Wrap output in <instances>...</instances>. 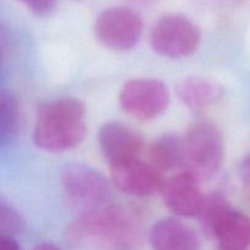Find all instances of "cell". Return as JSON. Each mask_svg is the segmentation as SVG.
Segmentation results:
<instances>
[{"instance_id":"obj_1","label":"cell","mask_w":250,"mask_h":250,"mask_svg":"<svg viewBox=\"0 0 250 250\" xmlns=\"http://www.w3.org/2000/svg\"><path fill=\"white\" fill-rule=\"evenodd\" d=\"M66 234L73 247L82 250H134L141 244L143 229L133 212L107 204L82 212Z\"/></svg>"},{"instance_id":"obj_2","label":"cell","mask_w":250,"mask_h":250,"mask_svg":"<svg viewBox=\"0 0 250 250\" xmlns=\"http://www.w3.org/2000/svg\"><path fill=\"white\" fill-rule=\"evenodd\" d=\"M85 105L71 97L48 100L37 107L33 142L49 153L76 148L87 133Z\"/></svg>"},{"instance_id":"obj_3","label":"cell","mask_w":250,"mask_h":250,"mask_svg":"<svg viewBox=\"0 0 250 250\" xmlns=\"http://www.w3.org/2000/svg\"><path fill=\"white\" fill-rule=\"evenodd\" d=\"M200 225L219 244V250H247L250 247V220L234 209L221 193L205 195Z\"/></svg>"},{"instance_id":"obj_4","label":"cell","mask_w":250,"mask_h":250,"mask_svg":"<svg viewBox=\"0 0 250 250\" xmlns=\"http://www.w3.org/2000/svg\"><path fill=\"white\" fill-rule=\"evenodd\" d=\"M225 159L221 131L210 121H198L183 136V167L198 180L208 181L220 172Z\"/></svg>"},{"instance_id":"obj_5","label":"cell","mask_w":250,"mask_h":250,"mask_svg":"<svg viewBox=\"0 0 250 250\" xmlns=\"http://www.w3.org/2000/svg\"><path fill=\"white\" fill-rule=\"evenodd\" d=\"M143 28L141 15L125 5L103 10L94 22V34L99 43L120 53L132 50L139 43Z\"/></svg>"},{"instance_id":"obj_6","label":"cell","mask_w":250,"mask_h":250,"mask_svg":"<svg viewBox=\"0 0 250 250\" xmlns=\"http://www.w3.org/2000/svg\"><path fill=\"white\" fill-rule=\"evenodd\" d=\"M202 39L199 27L182 14H167L154 24L151 48L159 55L171 59L187 58L198 49Z\"/></svg>"},{"instance_id":"obj_7","label":"cell","mask_w":250,"mask_h":250,"mask_svg":"<svg viewBox=\"0 0 250 250\" xmlns=\"http://www.w3.org/2000/svg\"><path fill=\"white\" fill-rule=\"evenodd\" d=\"M170 90L158 78H133L127 81L119 94V103L126 114L139 121L161 116L170 105Z\"/></svg>"},{"instance_id":"obj_8","label":"cell","mask_w":250,"mask_h":250,"mask_svg":"<svg viewBox=\"0 0 250 250\" xmlns=\"http://www.w3.org/2000/svg\"><path fill=\"white\" fill-rule=\"evenodd\" d=\"M61 183L68 200L83 212L109 203L110 186L107 180L84 164H67L61 171Z\"/></svg>"},{"instance_id":"obj_9","label":"cell","mask_w":250,"mask_h":250,"mask_svg":"<svg viewBox=\"0 0 250 250\" xmlns=\"http://www.w3.org/2000/svg\"><path fill=\"white\" fill-rule=\"evenodd\" d=\"M114 185L132 197H149L160 192L165 177L160 170L141 156L110 166Z\"/></svg>"},{"instance_id":"obj_10","label":"cell","mask_w":250,"mask_h":250,"mask_svg":"<svg viewBox=\"0 0 250 250\" xmlns=\"http://www.w3.org/2000/svg\"><path fill=\"white\" fill-rule=\"evenodd\" d=\"M160 193L166 208L181 217H198L204 205L200 181L187 171L165 178Z\"/></svg>"},{"instance_id":"obj_11","label":"cell","mask_w":250,"mask_h":250,"mask_svg":"<svg viewBox=\"0 0 250 250\" xmlns=\"http://www.w3.org/2000/svg\"><path fill=\"white\" fill-rule=\"evenodd\" d=\"M98 143L110 166L141 156L143 138L137 131L121 122H106L98 132Z\"/></svg>"},{"instance_id":"obj_12","label":"cell","mask_w":250,"mask_h":250,"mask_svg":"<svg viewBox=\"0 0 250 250\" xmlns=\"http://www.w3.org/2000/svg\"><path fill=\"white\" fill-rule=\"evenodd\" d=\"M149 241L154 250H200L197 232L176 217H165L155 222Z\"/></svg>"},{"instance_id":"obj_13","label":"cell","mask_w":250,"mask_h":250,"mask_svg":"<svg viewBox=\"0 0 250 250\" xmlns=\"http://www.w3.org/2000/svg\"><path fill=\"white\" fill-rule=\"evenodd\" d=\"M176 92L181 102L194 111L209 109L225 97V89L219 82L200 76L183 78L178 82Z\"/></svg>"},{"instance_id":"obj_14","label":"cell","mask_w":250,"mask_h":250,"mask_svg":"<svg viewBox=\"0 0 250 250\" xmlns=\"http://www.w3.org/2000/svg\"><path fill=\"white\" fill-rule=\"evenodd\" d=\"M148 161L165 173L183 165V137L166 133L156 138L148 148Z\"/></svg>"},{"instance_id":"obj_15","label":"cell","mask_w":250,"mask_h":250,"mask_svg":"<svg viewBox=\"0 0 250 250\" xmlns=\"http://www.w3.org/2000/svg\"><path fill=\"white\" fill-rule=\"evenodd\" d=\"M21 128V110L16 97L1 93L0 97V144L7 146L15 142Z\"/></svg>"},{"instance_id":"obj_16","label":"cell","mask_w":250,"mask_h":250,"mask_svg":"<svg viewBox=\"0 0 250 250\" xmlns=\"http://www.w3.org/2000/svg\"><path fill=\"white\" fill-rule=\"evenodd\" d=\"M24 219L11 204L0 200V236L15 237L24 229Z\"/></svg>"},{"instance_id":"obj_17","label":"cell","mask_w":250,"mask_h":250,"mask_svg":"<svg viewBox=\"0 0 250 250\" xmlns=\"http://www.w3.org/2000/svg\"><path fill=\"white\" fill-rule=\"evenodd\" d=\"M29 11L38 17H46L56 9L58 0H19Z\"/></svg>"},{"instance_id":"obj_18","label":"cell","mask_w":250,"mask_h":250,"mask_svg":"<svg viewBox=\"0 0 250 250\" xmlns=\"http://www.w3.org/2000/svg\"><path fill=\"white\" fill-rule=\"evenodd\" d=\"M239 176L243 182L250 186V153L242 160L239 165Z\"/></svg>"},{"instance_id":"obj_19","label":"cell","mask_w":250,"mask_h":250,"mask_svg":"<svg viewBox=\"0 0 250 250\" xmlns=\"http://www.w3.org/2000/svg\"><path fill=\"white\" fill-rule=\"evenodd\" d=\"M0 250H21L15 237L0 236Z\"/></svg>"},{"instance_id":"obj_20","label":"cell","mask_w":250,"mask_h":250,"mask_svg":"<svg viewBox=\"0 0 250 250\" xmlns=\"http://www.w3.org/2000/svg\"><path fill=\"white\" fill-rule=\"evenodd\" d=\"M125 1L129 2L132 5H136V6L141 7H151L155 6L160 2V0H125Z\"/></svg>"},{"instance_id":"obj_21","label":"cell","mask_w":250,"mask_h":250,"mask_svg":"<svg viewBox=\"0 0 250 250\" xmlns=\"http://www.w3.org/2000/svg\"><path fill=\"white\" fill-rule=\"evenodd\" d=\"M32 250H61V249L53 243H41V244H37V246Z\"/></svg>"}]
</instances>
